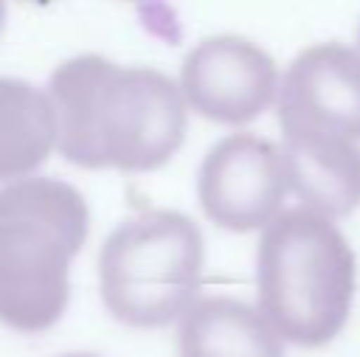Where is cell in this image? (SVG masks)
Segmentation results:
<instances>
[{
	"mask_svg": "<svg viewBox=\"0 0 360 357\" xmlns=\"http://www.w3.org/2000/svg\"><path fill=\"white\" fill-rule=\"evenodd\" d=\"M48 96L56 149L73 166L155 171L183 146L186 96L152 67L82 53L51 73Z\"/></svg>",
	"mask_w": 360,
	"mask_h": 357,
	"instance_id": "6da1fadb",
	"label": "cell"
},
{
	"mask_svg": "<svg viewBox=\"0 0 360 357\" xmlns=\"http://www.w3.org/2000/svg\"><path fill=\"white\" fill-rule=\"evenodd\" d=\"M84 197L56 177H20L0 188V323L37 335L70 301V264L84 247Z\"/></svg>",
	"mask_w": 360,
	"mask_h": 357,
	"instance_id": "7a4b0ae2",
	"label": "cell"
},
{
	"mask_svg": "<svg viewBox=\"0 0 360 357\" xmlns=\"http://www.w3.org/2000/svg\"><path fill=\"white\" fill-rule=\"evenodd\" d=\"M354 287V250L335 219L298 205L264 225L256 250V295L281 340L301 349L332 343L352 315Z\"/></svg>",
	"mask_w": 360,
	"mask_h": 357,
	"instance_id": "3957f363",
	"label": "cell"
},
{
	"mask_svg": "<svg viewBox=\"0 0 360 357\" xmlns=\"http://www.w3.org/2000/svg\"><path fill=\"white\" fill-rule=\"evenodd\" d=\"M202 264L205 242L191 216L143 211L124 219L101 247V301L124 326H169L197 301Z\"/></svg>",
	"mask_w": 360,
	"mask_h": 357,
	"instance_id": "277c9868",
	"label": "cell"
},
{
	"mask_svg": "<svg viewBox=\"0 0 360 357\" xmlns=\"http://www.w3.org/2000/svg\"><path fill=\"white\" fill-rule=\"evenodd\" d=\"M276 112L284 143H360V51L343 42L301 51L278 84Z\"/></svg>",
	"mask_w": 360,
	"mask_h": 357,
	"instance_id": "5b68a950",
	"label": "cell"
},
{
	"mask_svg": "<svg viewBox=\"0 0 360 357\" xmlns=\"http://www.w3.org/2000/svg\"><path fill=\"white\" fill-rule=\"evenodd\" d=\"M290 191L284 152L253 132H236L211 146L197 171L205 216L233 233L270 225Z\"/></svg>",
	"mask_w": 360,
	"mask_h": 357,
	"instance_id": "8992f818",
	"label": "cell"
},
{
	"mask_svg": "<svg viewBox=\"0 0 360 357\" xmlns=\"http://www.w3.org/2000/svg\"><path fill=\"white\" fill-rule=\"evenodd\" d=\"M180 90L202 118L242 126L259 118L278 96V67L256 42L222 34L186 53Z\"/></svg>",
	"mask_w": 360,
	"mask_h": 357,
	"instance_id": "52a82bcc",
	"label": "cell"
},
{
	"mask_svg": "<svg viewBox=\"0 0 360 357\" xmlns=\"http://www.w3.org/2000/svg\"><path fill=\"white\" fill-rule=\"evenodd\" d=\"M177 351L180 357H284L281 337L262 309L225 295L191 304L177 326Z\"/></svg>",
	"mask_w": 360,
	"mask_h": 357,
	"instance_id": "ba28073f",
	"label": "cell"
},
{
	"mask_svg": "<svg viewBox=\"0 0 360 357\" xmlns=\"http://www.w3.org/2000/svg\"><path fill=\"white\" fill-rule=\"evenodd\" d=\"M290 174V191L301 205L340 219L360 205V143L321 141L281 146Z\"/></svg>",
	"mask_w": 360,
	"mask_h": 357,
	"instance_id": "9c48e42d",
	"label": "cell"
},
{
	"mask_svg": "<svg viewBox=\"0 0 360 357\" xmlns=\"http://www.w3.org/2000/svg\"><path fill=\"white\" fill-rule=\"evenodd\" d=\"M56 143V110L31 82L0 76V180L28 177Z\"/></svg>",
	"mask_w": 360,
	"mask_h": 357,
	"instance_id": "30bf717a",
	"label": "cell"
},
{
	"mask_svg": "<svg viewBox=\"0 0 360 357\" xmlns=\"http://www.w3.org/2000/svg\"><path fill=\"white\" fill-rule=\"evenodd\" d=\"M6 25V0H0V31Z\"/></svg>",
	"mask_w": 360,
	"mask_h": 357,
	"instance_id": "8fae6325",
	"label": "cell"
},
{
	"mask_svg": "<svg viewBox=\"0 0 360 357\" xmlns=\"http://www.w3.org/2000/svg\"><path fill=\"white\" fill-rule=\"evenodd\" d=\"M62 357H98V354H90V351H70V354H62Z\"/></svg>",
	"mask_w": 360,
	"mask_h": 357,
	"instance_id": "7c38bea8",
	"label": "cell"
},
{
	"mask_svg": "<svg viewBox=\"0 0 360 357\" xmlns=\"http://www.w3.org/2000/svg\"><path fill=\"white\" fill-rule=\"evenodd\" d=\"M31 3H51V0H31Z\"/></svg>",
	"mask_w": 360,
	"mask_h": 357,
	"instance_id": "4fadbf2b",
	"label": "cell"
}]
</instances>
